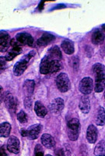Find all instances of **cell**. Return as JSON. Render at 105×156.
Returning a JSON list of instances; mask_svg holds the SVG:
<instances>
[{"label": "cell", "mask_w": 105, "mask_h": 156, "mask_svg": "<svg viewBox=\"0 0 105 156\" xmlns=\"http://www.w3.org/2000/svg\"><path fill=\"white\" fill-rule=\"evenodd\" d=\"M93 72L94 73L96 92H102L105 88V66L101 63H96L93 66Z\"/></svg>", "instance_id": "cell-1"}, {"label": "cell", "mask_w": 105, "mask_h": 156, "mask_svg": "<svg viewBox=\"0 0 105 156\" xmlns=\"http://www.w3.org/2000/svg\"><path fill=\"white\" fill-rule=\"evenodd\" d=\"M80 131V122L78 119L73 118L68 122V136L71 140H76Z\"/></svg>", "instance_id": "cell-2"}, {"label": "cell", "mask_w": 105, "mask_h": 156, "mask_svg": "<svg viewBox=\"0 0 105 156\" xmlns=\"http://www.w3.org/2000/svg\"><path fill=\"white\" fill-rule=\"evenodd\" d=\"M34 54H35L34 51H31L29 54L26 55L25 56H23L19 62L15 64L13 72H14V74L16 76H18L23 74V72L27 68V66H28V63L30 62V58L34 56Z\"/></svg>", "instance_id": "cell-3"}, {"label": "cell", "mask_w": 105, "mask_h": 156, "mask_svg": "<svg viewBox=\"0 0 105 156\" xmlns=\"http://www.w3.org/2000/svg\"><path fill=\"white\" fill-rule=\"evenodd\" d=\"M56 85L61 92H66L71 87L69 78L66 73H62L56 78Z\"/></svg>", "instance_id": "cell-4"}, {"label": "cell", "mask_w": 105, "mask_h": 156, "mask_svg": "<svg viewBox=\"0 0 105 156\" xmlns=\"http://www.w3.org/2000/svg\"><path fill=\"white\" fill-rule=\"evenodd\" d=\"M93 87V81L90 77H84L80 81L79 85L80 92L83 93L84 95L90 94L92 92Z\"/></svg>", "instance_id": "cell-5"}, {"label": "cell", "mask_w": 105, "mask_h": 156, "mask_svg": "<svg viewBox=\"0 0 105 156\" xmlns=\"http://www.w3.org/2000/svg\"><path fill=\"white\" fill-rule=\"evenodd\" d=\"M16 39L21 45H28L33 46L34 44V38L28 33H19L16 35Z\"/></svg>", "instance_id": "cell-6"}, {"label": "cell", "mask_w": 105, "mask_h": 156, "mask_svg": "<svg viewBox=\"0 0 105 156\" xmlns=\"http://www.w3.org/2000/svg\"><path fill=\"white\" fill-rule=\"evenodd\" d=\"M12 39L7 32L1 31L0 33V50L2 52L5 51L11 45Z\"/></svg>", "instance_id": "cell-7"}, {"label": "cell", "mask_w": 105, "mask_h": 156, "mask_svg": "<svg viewBox=\"0 0 105 156\" xmlns=\"http://www.w3.org/2000/svg\"><path fill=\"white\" fill-rule=\"evenodd\" d=\"M7 149L13 154H18L20 151V140L15 136H11L7 142Z\"/></svg>", "instance_id": "cell-8"}, {"label": "cell", "mask_w": 105, "mask_h": 156, "mask_svg": "<svg viewBox=\"0 0 105 156\" xmlns=\"http://www.w3.org/2000/svg\"><path fill=\"white\" fill-rule=\"evenodd\" d=\"M5 104L11 113H14L16 112V106H17V101L15 97L9 93H7L5 97Z\"/></svg>", "instance_id": "cell-9"}, {"label": "cell", "mask_w": 105, "mask_h": 156, "mask_svg": "<svg viewBox=\"0 0 105 156\" xmlns=\"http://www.w3.org/2000/svg\"><path fill=\"white\" fill-rule=\"evenodd\" d=\"M41 129H42V126H41V124H34L33 125V126H30V127L28 128V129L27 130V136L29 139L35 140V139H37L38 135H39Z\"/></svg>", "instance_id": "cell-10"}, {"label": "cell", "mask_w": 105, "mask_h": 156, "mask_svg": "<svg viewBox=\"0 0 105 156\" xmlns=\"http://www.w3.org/2000/svg\"><path fill=\"white\" fill-rule=\"evenodd\" d=\"M86 139L90 144H94L97 139V129L93 125H90L86 131Z\"/></svg>", "instance_id": "cell-11"}, {"label": "cell", "mask_w": 105, "mask_h": 156, "mask_svg": "<svg viewBox=\"0 0 105 156\" xmlns=\"http://www.w3.org/2000/svg\"><path fill=\"white\" fill-rule=\"evenodd\" d=\"M80 111L85 114H87L90 109V98L87 95H83L81 97L80 101Z\"/></svg>", "instance_id": "cell-12"}, {"label": "cell", "mask_w": 105, "mask_h": 156, "mask_svg": "<svg viewBox=\"0 0 105 156\" xmlns=\"http://www.w3.org/2000/svg\"><path fill=\"white\" fill-rule=\"evenodd\" d=\"M55 40V37L49 33H45L38 40L37 44L38 46H46Z\"/></svg>", "instance_id": "cell-13"}, {"label": "cell", "mask_w": 105, "mask_h": 156, "mask_svg": "<svg viewBox=\"0 0 105 156\" xmlns=\"http://www.w3.org/2000/svg\"><path fill=\"white\" fill-rule=\"evenodd\" d=\"M65 106V103L63 98H56L54 100L51 104V108L52 111L55 113H59L61 111H63Z\"/></svg>", "instance_id": "cell-14"}, {"label": "cell", "mask_w": 105, "mask_h": 156, "mask_svg": "<svg viewBox=\"0 0 105 156\" xmlns=\"http://www.w3.org/2000/svg\"><path fill=\"white\" fill-rule=\"evenodd\" d=\"M52 59L49 58L48 55H45V58L41 60L40 65V72L42 74H48L50 73V64Z\"/></svg>", "instance_id": "cell-15"}, {"label": "cell", "mask_w": 105, "mask_h": 156, "mask_svg": "<svg viewBox=\"0 0 105 156\" xmlns=\"http://www.w3.org/2000/svg\"><path fill=\"white\" fill-rule=\"evenodd\" d=\"M41 143L45 147L47 148H52L55 147V141L52 136L48 133H45L41 136Z\"/></svg>", "instance_id": "cell-16"}, {"label": "cell", "mask_w": 105, "mask_h": 156, "mask_svg": "<svg viewBox=\"0 0 105 156\" xmlns=\"http://www.w3.org/2000/svg\"><path fill=\"white\" fill-rule=\"evenodd\" d=\"M95 122L99 126H103L105 124V110L103 107L99 106L97 110Z\"/></svg>", "instance_id": "cell-17"}, {"label": "cell", "mask_w": 105, "mask_h": 156, "mask_svg": "<svg viewBox=\"0 0 105 156\" xmlns=\"http://www.w3.org/2000/svg\"><path fill=\"white\" fill-rule=\"evenodd\" d=\"M62 48L68 55H72V54L74 53V51H75L74 44H73V41L69 40V39H65L64 41L62 42Z\"/></svg>", "instance_id": "cell-18"}, {"label": "cell", "mask_w": 105, "mask_h": 156, "mask_svg": "<svg viewBox=\"0 0 105 156\" xmlns=\"http://www.w3.org/2000/svg\"><path fill=\"white\" fill-rule=\"evenodd\" d=\"M48 57L52 60H60L62 58V52H61L60 48L58 46H53L50 48V50L48 51Z\"/></svg>", "instance_id": "cell-19"}, {"label": "cell", "mask_w": 105, "mask_h": 156, "mask_svg": "<svg viewBox=\"0 0 105 156\" xmlns=\"http://www.w3.org/2000/svg\"><path fill=\"white\" fill-rule=\"evenodd\" d=\"M104 37L105 34L102 30H95L92 34V41L95 44H101L104 41Z\"/></svg>", "instance_id": "cell-20"}, {"label": "cell", "mask_w": 105, "mask_h": 156, "mask_svg": "<svg viewBox=\"0 0 105 156\" xmlns=\"http://www.w3.org/2000/svg\"><path fill=\"white\" fill-rule=\"evenodd\" d=\"M34 111L37 115L39 117H45L48 113L47 108L41 101H36L34 105Z\"/></svg>", "instance_id": "cell-21"}, {"label": "cell", "mask_w": 105, "mask_h": 156, "mask_svg": "<svg viewBox=\"0 0 105 156\" xmlns=\"http://www.w3.org/2000/svg\"><path fill=\"white\" fill-rule=\"evenodd\" d=\"M11 131V125L9 122H2L0 126V133L2 137H8Z\"/></svg>", "instance_id": "cell-22"}, {"label": "cell", "mask_w": 105, "mask_h": 156, "mask_svg": "<svg viewBox=\"0 0 105 156\" xmlns=\"http://www.w3.org/2000/svg\"><path fill=\"white\" fill-rule=\"evenodd\" d=\"M96 156H105V140H100L96 145L94 149Z\"/></svg>", "instance_id": "cell-23"}, {"label": "cell", "mask_w": 105, "mask_h": 156, "mask_svg": "<svg viewBox=\"0 0 105 156\" xmlns=\"http://www.w3.org/2000/svg\"><path fill=\"white\" fill-rule=\"evenodd\" d=\"M63 69V64L60 60H52L50 64V73H56Z\"/></svg>", "instance_id": "cell-24"}, {"label": "cell", "mask_w": 105, "mask_h": 156, "mask_svg": "<svg viewBox=\"0 0 105 156\" xmlns=\"http://www.w3.org/2000/svg\"><path fill=\"white\" fill-rule=\"evenodd\" d=\"M23 87H24V89H25L27 94H28L29 96H30L33 94V91H34V81L33 80H26V82L24 83V85H23Z\"/></svg>", "instance_id": "cell-25"}, {"label": "cell", "mask_w": 105, "mask_h": 156, "mask_svg": "<svg viewBox=\"0 0 105 156\" xmlns=\"http://www.w3.org/2000/svg\"><path fill=\"white\" fill-rule=\"evenodd\" d=\"M18 120L22 123H25L27 122V115L23 111H20L17 115Z\"/></svg>", "instance_id": "cell-26"}, {"label": "cell", "mask_w": 105, "mask_h": 156, "mask_svg": "<svg viewBox=\"0 0 105 156\" xmlns=\"http://www.w3.org/2000/svg\"><path fill=\"white\" fill-rule=\"evenodd\" d=\"M1 156H7V153L5 151V146L1 147Z\"/></svg>", "instance_id": "cell-27"}, {"label": "cell", "mask_w": 105, "mask_h": 156, "mask_svg": "<svg viewBox=\"0 0 105 156\" xmlns=\"http://www.w3.org/2000/svg\"><path fill=\"white\" fill-rule=\"evenodd\" d=\"M5 59L4 57H1V71H2V69H4V64H5Z\"/></svg>", "instance_id": "cell-28"}, {"label": "cell", "mask_w": 105, "mask_h": 156, "mask_svg": "<svg viewBox=\"0 0 105 156\" xmlns=\"http://www.w3.org/2000/svg\"><path fill=\"white\" fill-rule=\"evenodd\" d=\"M56 155H57V156H63V151H62V150H60V149H59V150L56 151Z\"/></svg>", "instance_id": "cell-29"}, {"label": "cell", "mask_w": 105, "mask_h": 156, "mask_svg": "<svg viewBox=\"0 0 105 156\" xmlns=\"http://www.w3.org/2000/svg\"><path fill=\"white\" fill-rule=\"evenodd\" d=\"M35 156H44V152L41 151H36Z\"/></svg>", "instance_id": "cell-30"}, {"label": "cell", "mask_w": 105, "mask_h": 156, "mask_svg": "<svg viewBox=\"0 0 105 156\" xmlns=\"http://www.w3.org/2000/svg\"><path fill=\"white\" fill-rule=\"evenodd\" d=\"M21 135L23 136H27V132L26 129H21Z\"/></svg>", "instance_id": "cell-31"}, {"label": "cell", "mask_w": 105, "mask_h": 156, "mask_svg": "<svg viewBox=\"0 0 105 156\" xmlns=\"http://www.w3.org/2000/svg\"><path fill=\"white\" fill-rule=\"evenodd\" d=\"M45 156H52V155H51V154H47V155H45Z\"/></svg>", "instance_id": "cell-32"}, {"label": "cell", "mask_w": 105, "mask_h": 156, "mask_svg": "<svg viewBox=\"0 0 105 156\" xmlns=\"http://www.w3.org/2000/svg\"><path fill=\"white\" fill-rule=\"evenodd\" d=\"M103 28H104V29H105V24L103 25Z\"/></svg>", "instance_id": "cell-33"}, {"label": "cell", "mask_w": 105, "mask_h": 156, "mask_svg": "<svg viewBox=\"0 0 105 156\" xmlns=\"http://www.w3.org/2000/svg\"><path fill=\"white\" fill-rule=\"evenodd\" d=\"M104 97H105V94H104Z\"/></svg>", "instance_id": "cell-34"}]
</instances>
